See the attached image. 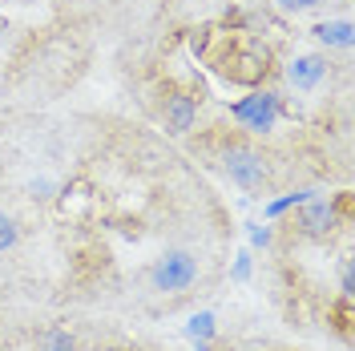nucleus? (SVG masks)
I'll return each instance as SVG.
<instances>
[{"mask_svg": "<svg viewBox=\"0 0 355 351\" xmlns=\"http://www.w3.org/2000/svg\"><path fill=\"white\" fill-rule=\"evenodd\" d=\"M218 69L226 73V77H230V81L254 85V81H259V77L266 73V49H259V44H243V49L226 53Z\"/></svg>", "mask_w": 355, "mask_h": 351, "instance_id": "20e7f679", "label": "nucleus"}, {"mask_svg": "<svg viewBox=\"0 0 355 351\" xmlns=\"http://www.w3.org/2000/svg\"><path fill=\"white\" fill-rule=\"evenodd\" d=\"M186 335H190V339H214V315H210V311H198V315L190 319Z\"/></svg>", "mask_w": 355, "mask_h": 351, "instance_id": "9d476101", "label": "nucleus"}, {"mask_svg": "<svg viewBox=\"0 0 355 351\" xmlns=\"http://www.w3.org/2000/svg\"><path fill=\"white\" fill-rule=\"evenodd\" d=\"M339 283H343V299H352V295H355V271H352V259H343V266H339Z\"/></svg>", "mask_w": 355, "mask_h": 351, "instance_id": "ddd939ff", "label": "nucleus"}, {"mask_svg": "<svg viewBox=\"0 0 355 351\" xmlns=\"http://www.w3.org/2000/svg\"><path fill=\"white\" fill-rule=\"evenodd\" d=\"M194 279H198V259L186 255V250H166V255L157 259V266H154V286L166 291V295L186 291Z\"/></svg>", "mask_w": 355, "mask_h": 351, "instance_id": "7ed1b4c3", "label": "nucleus"}, {"mask_svg": "<svg viewBox=\"0 0 355 351\" xmlns=\"http://www.w3.org/2000/svg\"><path fill=\"white\" fill-rule=\"evenodd\" d=\"M323 77H327V57H319V53H303V57H295L287 65V81L295 89H303V93L319 89Z\"/></svg>", "mask_w": 355, "mask_h": 351, "instance_id": "423d86ee", "label": "nucleus"}, {"mask_svg": "<svg viewBox=\"0 0 355 351\" xmlns=\"http://www.w3.org/2000/svg\"><path fill=\"white\" fill-rule=\"evenodd\" d=\"M37 351H77V339L65 327H44L37 335Z\"/></svg>", "mask_w": 355, "mask_h": 351, "instance_id": "1a4fd4ad", "label": "nucleus"}, {"mask_svg": "<svg viewBox=\"0 0 355 351\" xmlns=\"http://www.w3.org/2000/svg\"><path fill=\"white\" fill-rule=\"evenodd\" d=\"M270 239H275L270 226H250V242H254V246H270Z\"/></svg>", "mask_w": 355, "mask_h": 351, "instance_id": "2eb2a0df", "label": "nucleus"}, {"mask_svg": "<svg viewBox=\"0 0 355 351\" xmlns=\"http://www.w3.org/2000/svg\"><path fill=\"white\" fill-rule=\"evenodd\" d=\"M234 279H250V255H239V263H234Z\"/></svg>", "mask_w": 355, "mask_h": 351, "instance_id": "dca6fc26", "label": "nucleus"}, {"mask_svg": "<svg viewBox=\"0 0 355 351\" xmlns=\"http://www.w3.org/2000/svg\"><path fill=\"white\" fill-rule=\"evenodd\" d=\"M295 226H299L307 239H327V234L335 230V206L311 194L307 202L299 206V219H295Z\"/></svg>", "mask_w": 355, "mask_h": 351, "instance_id": "39448f33", "label": "nucleus"}, {"mask_svg": "<svg viewBox=\"0 0 355 351\" xmlns=\"http://www.w3.org/2000/svg\"><path fill=\"white\" fill-rule=\"evenodd\" d=\"M311 198V190H299V194H287V198H275V202H266V214L270 219H279V214H287L291 206H303Z\"/></svg>", "mask_w": 355, "mask_h": 351, "instance_id": "9b49d317", "label": "nucleus"}, {"mask_svg": "<svg viewBox=\"0 0 355 351\" xmlns=\"http://www.w3.org/2000/svg\"><path fill=\"white\" fill-rule=\"evenodd\" d=\"M279 97L275 93H250V97H243V101H234L230 105V117L243 126V130L250 133H270L275 126H279Z\"/></svg>", "mask_w": 355, "mask_h": 351, "instance_id": "f03ea898", "label": "nucleus"}, {"mask_svg": "<svg viewBox=\"0 0 355 351\" xmlns=\"http://www.w3.org/2000/svg\"><path fill=\"white\" fill-rule=\"evenodd\" d=\"M275 4H279L283 12H307V8H315V4H319V0H275Z\"/></svg>", "mask_w": 355, "mask_h": 351, "instance_id": "4468645a", "label": "nucleus"}, {"mask_svg": "<svg viewBox=\"0 0 355 351\" xmlns=\"http://www.w3.org/2000/svg\"><path fill=\"white\" fill-rule=\"evenodd\" d=\"M311 33H315V41L327 44V49H352V41H355L352 21H323V24H315Z\"/></svg>", "mask_w": 355, "mask_h": 351, "instance_id": "6e6552de", "label": "nucleus"}, {"mask_svg": "<svg viewBox=\"0 0 355 351\" xmlns=\"http://www.w3.org/2000/svg\"><path fill=\"white\" fill-rule=\"evenodd\" d=\"M162 117H166V130L174 133V137H182V133L194 130V121H198V101L190 93H170Z\"/></svg>", "mask_w": 355, "mask_h": 351, "instance_id": "0eeeda50", "label": "nucleus"}, {"mask_svg": "<svg viewBox=\"0 0 355 351\" xmlns=\"http://www.w3.org/2000/svg\"><path fill=\"white\" fill-rule=\"evenodd\" d=\"M222 170L230 174V182H239L250 194L266 190V182H270V170H266L263 154H254L250 146H230V150L222 154Z\"/></svg>", "mask_w": 355, "mask_h": 351, "instance_id": "f257e3e1", "label": "nucleus"}, {"mask_svg": "<svg viewBox=\"0 0 355 351\" xmlns=\"http://www.w3.org/2000/svg\"><path fill=\"white\" fill-rule=\"evenodd\" d=\"M17 234H21V230H17V222L8 219V214H0V255H4L8 246H17Z\"/></svg>", "mask_w": 355, "mask_h": 351, "instance_id": "f8f14e48", "label": "nucleus"}]
</instances>
